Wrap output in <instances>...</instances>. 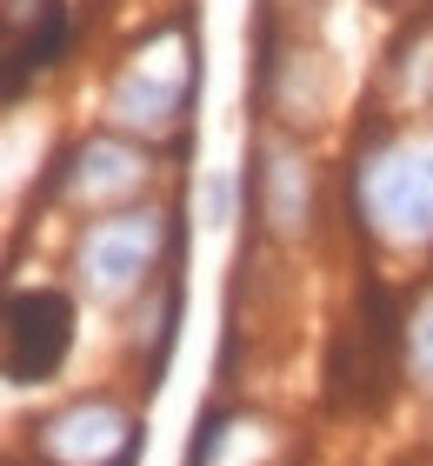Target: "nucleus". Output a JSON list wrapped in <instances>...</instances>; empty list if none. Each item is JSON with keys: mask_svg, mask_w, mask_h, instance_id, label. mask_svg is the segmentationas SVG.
<instances>
[{"mask_svg": "<svg viewBox=\"0 0 433 466\" xmlns=\"http://www.w3.org/2000/svg\"><path fill=\"white\" fill-rule=\"evenodd\" d=\"M346 214L394 260L433 253V120L374 114L346 154Z\"/></svg>", "mask_w": 433, "mask_h": 466, "instance_id": "nucleus-1", "label": "nucleus"}, {"mask_svg": "<svg viewBox=\"0 0 433 466\" xmlns=\"http://www.w3.org/2000/svg\"><path fill=\"white\" fill-rule=\"evenodd\" d=\"M193 87H201V27L187 14H167L160 27H147L127 47V60L107 80L100 114H107L114 134L154 147V140L180 134V120L193 107Z\"/></svg>", "mask_w": 433, "mask_h": 466, "instance_id": "nucleus-2", "label": "nucleus"}, {"mask_svg": "<svg viewBox=\"0 0 433 466\" xmlns=\"http://www.w3.org/2000/svg\"><path fill=\"white\" fill-rule=\"evenodd\" d=\"M173 247H180V227L154 200L94 214L74 233V287L94 307H140L173 273Z\"/></svg>", "mask_w": 433, "mask_h": 466, "instance_id": "nucleus-3", "label": "nucleus"}, {"mask_svg": "<svg viewBox=\"0 0 433 466\" xmlns=\"http://www.w3.org/2000/svg\"><path fill=\"white\" fill-rule=\"evenodd\" d=\"M34 466H134L147 453L140 413L114 393H80L27 427Z\"/></svg>", "mask_w": 433, "mask_h": 466, "instance_id": "nucleus-4", "label": "nucleus"}, {"mask_svg": "<svg viewBox=\"0 0 433 466\" xmlns=\"http://www.w3.org/2000/svg\"><path fill=\"white\" fill-rule=\"evenodd\" d=\"M253 220L280 247H300L320 220V167H314L307 147L294 134H280V127H267V134L253 140Z\"/></svg>", "mask_w": 433, "mask_h": 466, "instance_id": "nucleus-5", "label": "nucleus"}, {"mask_svg": "<svg viewBox=\"0 0 433 466\" xmlns=\"http://www.w3.org/2000/svg\"><path fill=\"white\" fill-rule=\"evenodd\" d=\"M147 180H154V147L127 140V134H114V127L87 134L74 154L54 167V194L67 200V207H80L87 220L114 214V207H134Z\"/></svg>", "mask_w": 433, "mask_h": 466, "instance_id": "nucleus-6", "label": "nucleus"}, {"mask_svg": "<svg viewBox=\"0 0 433 466\" xmlns=\"http://www.w3.org/2000/svg\"><path fill=\"white\" fill-rule=\"evenodd\" d=\"M74 353V300L60 287H14L7 300V373L14 387H40Z\"/></svg>", "mask_w": 433, "mask_h": 466, "instance_id": "nucleus-7", "label": "nucleus"}, {"mask_svg": "<svg viewBox=\"0 0 433 466\" xmlns=\"http://www.w3.org/2000/svg\"><path fill=\"white\" fill-rule=\"evenodd\" d=\"M380 107L387 120H433V7H414L407 27L387 40Z\"/></svg>", "mask_w": 433, "mask_h": 466, "instance_id": "nucleus-8", "label": "nucleus"}, {"mask_svg": "<svg viewBox=\"0 0 433 466\" xmlns=\"http://www.w3.org/2000/svg\"><path fill=\"white\" fill-rule=\"evenodd\" d=\"M287 453H294V433L280 420L253 413V407H227L201 427L187 466H287Z\"/></svg>", "mask_w": 433, "mask_h": 466, "instance_id": "nucleus-9", "label": "nucleus"}, {"mask_svg": "<svg viewBox=\"0 0 433 466\" xmlns=\"http://www.w3.org/2000/svg\"><path fill=\"white\" fill-rule=\"evenodd\" d=\"M260 94H267V114L280 127H314L320 114H327V60H320L314 47H287L260 60Z\"/></svg>", "mask_w": 433, "mask_h": 466, "instance_id": "nucleus-10", "label": "nucleus"}, {"mask_svg": "<svg viewBox=\"0 0 433 466\" xmlns=\"http://www.w3.org/2000/svg\"><path fill=\"white\" fill-rule=\"evenodd\" d=\"M394 367L420 393H433V280H420L414 300L394 313Z\"/></svg>", "mask_w": 433, "mask_h": 466, "instance_id": "nucleus-11", "label": "nucleus"}, {"mask_svg": "<svg viewBox=\"0 0 433 466\" xmlns=\"http://www.w3.org/2000/svg\"><path fill=\"white\" fill-rule=\"evenodd\" d=\"M173 327H180V273H167V280L134 307V347L147 353V380H160L167 353H173Z\"/></svg>", "mask_w": 433, "mask_h": 466, "instance_id": "nucleus-12", "label": "nucleus"}, {"mask_svg": "<svg viewBox=\"0 0 433 466\" xmlns=\"http://www.w3.org/2000/svg\"><path fill=\"white\" fill-rule=\"evenodd\" d=\"M380 7H400V14H414V7H427V0H380Z\"/></svg>", "mask_w": 433, "mask_h": 466, "instance_id": "nucleus-13", "label": "nucleus"}]
</instances>
